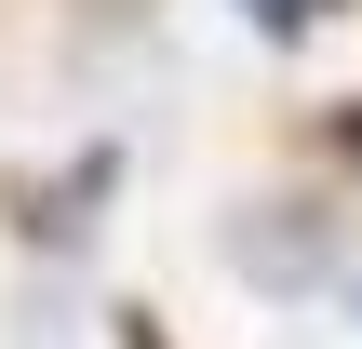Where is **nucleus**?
<instances>
[{"label": "nucleus", "mask_w": 362, "mask_h": 349, "mask_svg": "<svg viewBox=\"0 0 362 349\" xmlns=\"http://www.w3.org/2000/svg\"><path fill=\"white\" fill-rule=\"evenodd\" d=\"M242 13H255V27H309L322 0H242Z\"/></svg>", "instance_id": "f257e3e1"}, {"label": "nucleus", "mask_w": 362, "mask_h": 349, "mask_svg": "<svg viewBox=\"0 0 362 349\" xmlns=\"http://www.w3.org/2000/svg\"><path fill=\"white\" fill-rule=\"evenodd\" d=\"M121 349H161V323H121Z\"/></svg>", "instance_id": "f03ea898"}]
</instances>
